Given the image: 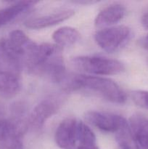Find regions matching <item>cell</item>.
I'll list each match as a JSON object with an SVG mask.
<instances>
[{"label": "cell", "instance_id": "6da1fadb", "mask_svg": "<svg viewBox=\"0 0 148 149\" xmlns=\"http://www.w3.org/2000/svg\"><path fill=\"white\" fill-rule=\"evenodd\" d=\"M61 85L67 91L86 90L96 93L105 100L117 104H123L127 98L125 92L117 83L99 76L67 75Z\"/></svg>", "mask_w": 148, "mask_h": 149}, {"label": "cell", "instance_id": "7a4b0ae2", "mask_svg": "<svg viewBox=\"0 0 148 149\" xmlns=\"http://www.w3.org/2000/svg\"><path fill=\"white\" fill-rule=\"evenodd\" d=\"M74 68L92 76L115 75L124 71L125 66L115 59L101 56H78L72 58Z\"/></svg>", "mask_w": 148, "mask_h": 149}, {"label": "cell", "instance_id": "3957f363", "mask_svg": "<svg viewBox=\"0 0 148 149\" xmlns=\"http://www.w3.org/2000/svg\"><path fill=\"white\" fill-rule=\"evenodd\" d=\"M131 36V30L126 26L104 28L94 34V40L100 48L113 52L123 46Z\"/></svg>", "mask_w": 148, "mask_h": 149}, {"label": "cell", "instance_id": "277c9868", "mask_svg": "<svg viewBox=\"0 0 148 149\" xmlns=\"http://www.w3.org/2000/svg\"><path fill=\"white\" fill-rule=\"evenodd\" d=\"M61 106L59 97H49L38 103L28 118V127L33 130L42 129L49 119L55 114Z\"/></svg>", "mask_w": 148, "mask_h": 149}, {"label": "cell", "instance_id": "5b68a950", "mask_svg": "<svg viewBox=\"0 0 148 149\" xmlns=\"http://www.w3.org/2000/svg\"><path fill=\"white\" fill-rule=\"evenodd\" d=\"M85 119L100 130L113 133H116L128 122L120 115L99 111H88L85 114Z\"/></svg>", "mask_w": 148, "mask_h": 149}, {"label": "cell", "instance_id": "8992f818", "mask_svg": "<svg viewBox=\"0 0 148 149\" xmlns=\"http://www.w3.org/2000/svg\"><path fill=\"white\" fill-rule=\"evenodd\" d=\"M26 130L11 120H3L0 126V149H23V135Z\"/></svg>", "mask_w": 148, "mask_h": 149}, {"label": "cell", "instance_id": "52a82bcc", "mask_svg": "<svg viewBox=\"0 0 148 149\" xmlns=\"http://www.w3.org/2000/svg\"><path fill=\"white\" fill-rule=\"evenodd\" d=\"M78 124L75 118H66L58 125L55 140L58 147L62 149H73L78 141Z\"/></svg>", "mask_w": 148, "mask_h": 149}, {"label": "cell", "instance_id": "ba28073f", "mask_svg": "<svg viewBox=\"0 0 148 149\" xmlns=\"http://www.w3.org/2000/svg\"><path fill=\"white\" fill-rule=\"evenodd\" d=\"M20 71L0 61V94L6 97L16 95L21 88Z\"/></svg>", "mask_w": 148, "mask_h": 149}, {"label": "cell", "instance_id": "9c48e42d", "mask_svg": "<svg viewBox=\"0 0 148 149\" xmlns=\"http://www.w3.org/2000/svg\"><path fill=\"white\" fill-rule=\"evenodd\" d=\"M75 14L73 10H64L45 15L30 18L25 22L26 27L30 29H42L55 26L71 18Z\"/></svg>", "mask_w": 148, "mask_h": 149}, {"label": "cell", "instance_id": "30bf717a", "mask_svg": "<svg viewBox=\"0 0 148 149\" xmlns=\"http://www.w3.org/2000/svg\"><path fill=\"white\" fill-rule=\"evenodd\" d=\"M126 11V8L122 4H110L98 13L94 20V24L97 27H105L115 24L123 19Z\"/></svg>", "mask_w": 148, "mask_h": 149}, {"label": "cell", "instance_id": "8fae6325", "mask_svg": "<svg viewBox=\"0 0 148 149\" xmlns=\"http://www.w3.org/2000/svg\"><path fill=\"white\" fill-rule=\"evenodd\" d=\"M129 124L139 146L148 149V118L140 114L133 115Z\"/></svg>", "mask_w": 148, "mask_h": 149}, {"label": "cell", "instance_id": "7c38bea8", "mask_svg": "<svg viewBox=\"0 0 148 149\" xmlns=\"http://www.w3.org/2000/svg\"><path fill=\"white\" fill-rule=\"evenodd\" d=\"M36 1H22L0 10V27L7 24L20 14L28 10L36 4Z\"/></svg>", "mask_w": 148, "mask_h": 149}, {"label": "cell", "instance_id": "4fadbf2b", "mask_svg": "<svg viewBox=\"0 0 148 149\" xmlns=\"http://www.w3.org/2000/svg\"><path fill=\"white\" fill-rule=\"evenodd\" d=\"M52 39L59 47H70L75 45L80 39V33L75 28L63 26L55 31L52 34Z\"/></svg>", "mask_w": 148, "mask_h": 149}, {"label": "cell", "instance_id": "5bb4252c", "mask_svg": "<svg viewBox=\"0 0 148 149\" xmlns=\"http://www.w3.org/2000/svg\"><path fill=\"white\" fill-rule=\"evenodd\" d=\"M115 139L121 149H140L135 139L129 122L115 133Z\"/></svg>", "mask_w": 148, "mask_h": 149}, {"label": "cell", "instance_id": "9a60e30c", "mask_svg": "<svg viewBox=\"0 0 148 149\" xmlns=\"http://www.w3.org/2000/svg\"><path fill=\"white\" fill-rule=\"evenodd\" d=\"M78 141L80 145H96V136L84 122H78Z\"/></svg>", "mask_w": 148, "mask_h": 149}, {"label": "cell", "instance_id": "2e32d148", "mask_svg": "<svg viewBox=\"0 0 148 149\" xmlns=\"http://www.w3.org/2000/svg\"><path fill=\"white\" fill-rule=\"evenodd\" d=\"M131 97L133 102L137 106L147 109L148 103V92L144 90H136L131 93Z\"/></svg>", "mask_w": 148, "mask_h": 149}, {"label": "cell", "instance_id": "e0dca14e", "mask_svg": "<svg viewBox=\"0 0 148 149\" xmlns=\"http://www.w3.org/2000/svg\"><path fill=\"white\" fill-rule=\"evenodd\" d=\"M142 24L143 27L148 29V12L145 13L142 17Z\"/></svg>", "mask_w": 148, "mask_h": 149}, {"label": "cell", "instance_id": "ac0fdd59", "mask_svg": "<svg viewBox=\"0 0 148 149\" xmlns=\"http://www.w3.org/2000/svg\"><path fill=\"white\" fill-rule=\"evenodd\" d=\"M77 149H100L96 145H80Z\"/></svg>", "mask_w": 148, "mask_h": 149}, {"label": "cell", "instance_id": "d6986e66", "mask_svg": "<svg viewBox=\"0 0 148 149\" xmlns=\"http://www.w3.org/2000/svg\"><path fill=\"white\" fill-rule=\"evenodd\" d=\"M142 46H143V47L145 48V49H147L148 50V34L147 35L145 38H144L143 40H142Z\"/></svg>", "mask_w": 148, "mask_h": 149}, {"label": "cell", "instance_id": "ffe728a7", "mask_svg": "<svg viewBox=\"0 0 148 149\" xmlns=\"http://www.w3.org/2000/svg\"><path fill=\"white\" fill-rule=\"evenodd\" d=\"M2 121H3V119H0V126H1V122H2Z\"/></svg>", "mask_w": 148, "mask_h": 149}, {"label": "cell", "instance_id": "44dd1931", "mask_svg": "<svg viewBox=\"0 0 148 149\" xmlns=\"http://www.w3.org/2000/svg\"><path fill=\"white\" fill-rule=\"evenodd\" d=\"M147 109H148V103H147Z\"/></svg>", "mask_w": 148, "mask_h": 149}]
</instances>
